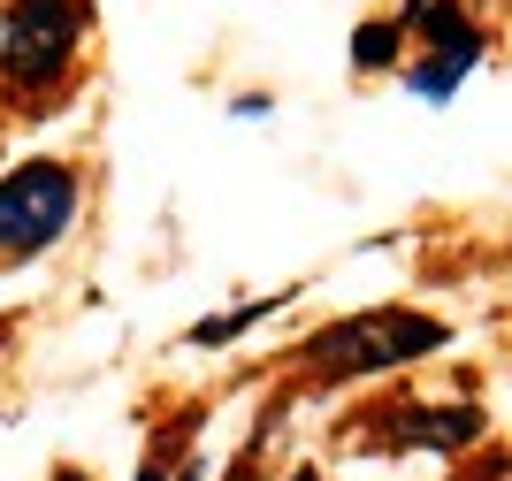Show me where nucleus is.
Wrapping results in <instances>:
<instances>
[{"label":"nucleus","mask_w":512,"mask_h":481,"mask_svg":"<svg viewBox=\"0 0 512 481\" xmlns=\"http://www.w3.org/2000/svg\"><path fill=\"white\" fill-rule=\"evenodd\" d=\"M77 168L69 161H16L0 176V260L54 252L77 222Z\"/></svg>","instance_id":"nucleus-2"},{"label":"nucleus","mask_w":512,"mask_h":481,"mask_svg":"<svg viewBox=\"0 0 512 481\" xmlns=\"http://www.w3.org/2000/svg\"><path fill=\"white\" fill-rule=\"evenodd\" d=\"M482 62V39H459V46H428V62L406 69V84L421 92V100H451L459 92V77Z\"/></svg>","instance_id":"nucleus-4"},{"label":"nucleus","mask_w":512,"mask_h":481,"mask_svg":"<svg viewBox=\"0 0 512 481\" xmlns=\"http://www.w3.org/2000/svg\"><path fill=\"white\" fill-rule=\"evenodd\" d=\"M398 54H406V31H398V23H360V39H352V62H360L367 77H375V69H390Z\"/></svg>","instance_id":"nucleus-6"},{"label":"nucleus","mask_w":512,"mask_h":481,"mask_svg":"<svg viewBox=\"0 0 512 481\" xmlns=\"http://www.w3.org/2000/svg\"><path fill=\"white\" fill-rule=\"evenodd\" d=\"M54 481H92V474H77V466H62V474H54Z\"/></svg>","instance_id":"nucleus-7"},{"label":"nucleus","mask_w":512,"mask_h":481,"mask_svg":"<svg viewBox=\"0 0 512 481\" xmlns=\"http://www.w3.org/2000/svg\"><path fill=\"white\" fill-rule=\"evenodd\" d=\"M283 298H291V291H283ZM283 298H260V306H237V314H214V321H199V329H192V344H199V352H214V344H230V336H245L253 321H268V314L283 306Z\"/></svg>","instance_id":"nucleus-5"},{"label":"nucleus","mask_w":512,"mask_h":481,"mask_svg":"<svg viewBox=\"0 0 512 481\" xmlns=\"http://www.w3.org/2000/svg\"><path fill=\"white\" fill-rule=\"evenodd\" d=\"M85 23H92L85 0H16L0 23V77L16 92H54L85 46Z\"/></svg>","instance_id":"nucleus-3"},{"label":"nucleus","mask_w":512,"mask_h":481,"mask_svg":"<svg viewBox=\"0 0 512 481\" xmlns=\"http://www.w3.org/2000/svg\"><path fill=\"white\" fill-rule=\"evenodd\" d=\"M291 481H321V474H314V466H299V474H291Z\"/></svg>","instance_id":"nucleus-8"},{"label":"nucleus","mask_w":512,"mask_h":481,"mask_svg":"<svg viewBox=\"0 0 512 481\" xmlns=\"http://www.w3.org/2000/svg\"><path fill=\"white\" fill-rule=\"evenodd\" d=\"M436 344H451V329L436 314H406V306H375V314L329 321V329L306 344V367L314 375H383V367H406L428 359Z\"/></svg>","instance_id":"nucleus-1"}]
</instances>
